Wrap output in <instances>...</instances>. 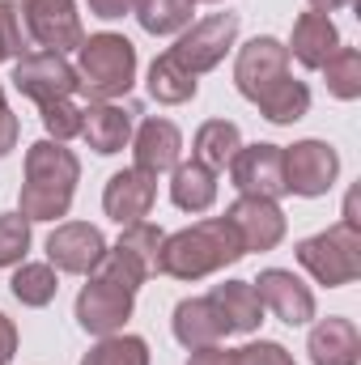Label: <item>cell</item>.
I'll use <instances>...</instances> for the list:
<instances>
[{
    "label": "cell",
    "mask_w": 361,
    "mask_h": 365,
    "mask_svg": "<svg viewBox=\"0 0 361 365\" xmlns=\"http://www.w3.org/2000/svg\"><path fill=\"white\" fill-rule=\"evenodd\" d=\"M77 179H81V162L73 149H64L60 140H34L26 149V182L17 195V212L26 221L68 217Z\"/></svg>",
    "instance_id": "cell-1"
},
{
    "label": "cell",
    "mask_w": 361,
    "mask_h": 365,
    "mask_svg": "<svg viewBox=\"0 0 361 365\" xmlns=\"http://www.w3.org/2000/svg\"><path fill=\"white\" fill-rule=\"evenodd\" d=\"M243 255L247 251H243L238 230L225 217H204V221L179 230V234H166L158 272L175 276V280H204V276L238 264Z\"/></svg>",
    "instance_id": "cell-2"
},
{
    "label": "cell",
    "mask_w": 361,
    "mask_h": 365,
    "mask_svg": "<svg viewBox=\"0 0 361 365\" xmlns=\"http://www.w3.org/2000/svg\"><path fill=\"white\" fill-rule=\"evenodd\" d=\"M136 86V47L123 34H90L77 47V90L90 102H115Z\"/></svg>",
    "instance_id": "cell-3"
},
{
    "label": "cell",
    "mask_w": 361,
    "mask_h": 365,
    "mask_svg": "<svg viewBox=\"0 0 361 365\" xmlns=\"http://www.w3.org/2000/svg\"><path fill=\"white\" fill-rule=\"evenodd\" d=\"M162 242H166L162 225H153V221H132V225H123L119 242L106 247V255H102V264L93 268V276H102V280H111V284L136 293L149 276L158 272Z\"/></svg>",
    "instance_id": "cell-4"
},
{
    "label": "cell",
    "mask_w": 361,
    "mask_h": 365,
    "mask_svg": "<svg viewBox=\"0 0 361 365\" xmlns=\"http://www.w3.org/2000/svg\"><path fill=\"white\" fill-rule=\"evenodd\" d=\"M298 264L327 289L353 284L361 276V225H332L323 234H310L298 242Z\"/></svg>",
    "instance_id": "cell-5"
},
{
    "label": "cell",
    "mask_w": 361,
    "mask_h": 365,
    "mask_svg": "<svg viewBox=\"0 0 361 365\" xmlns=\"http://www.w3.org/2000/svg\"><path fill=\"white\" fill-rule=\"evenodd\" d=\"M234 38H238V13H208V17H200V21H191L183 30L179 43L171 47V56L179 60L187 73L200 77V73H213L225 60Z\"/></svg>",
    "instance_id": "cell-6"
},
{
    "label": "cell",
    "mask_w": 361,
    "mask_h": 365,
    "mask_svg": "<svg viewBox=\"0 0 361 365\" xmlns=\"http://www.w3.org/2000/svg\"><path fill=\"white\" fill-rule=\"evenodd\" d=\"M280 81H289V51L280 38L255 34L234 60V86L247 102H264Z\"/></svg>",
    "instance_id": "cell-7"
},
{
    "label": "cell",
    "mask_w": 361,
    "mask_h": 365,
    "mask_svg": "<svg viewBox=\"0 0 361 365\" xmlns=\"http://www.w3.org/2000/svg\"><path fill=\"white\" fill-rule=\"evenodd\" d=\"M285 158V191L293 195H327L340 179V153L327 140H298L289 149H280Z\"/></svg>",
    "instance_id": "cell-8"
},
{
    "label": "cell",
    "mask_w": 361,
    "mask_h": 365,
    "mask_svg": "<svg viewBox=\"0 0 361 365\" xmlns=\"http://www.w3.org/2000/svg\"><path fill=\"white\" fill-rule=\"evenodd\" d=\"M21 21L30 43H39L43 51H77L86 43V26L73 0H21Z\"/></svg>",
    "instance_id": "cell-9"
},
{
    "label": "cell",
    "mask_w": 361,
    "mask_h": 365,
    "mask_svg": "<svg viewBox=\"0 0 361 365\" xmlns=\"http://www.w3.org/2000/svg\"><path fill=\"white\" fill-rule=\"evenodd\" d=\"M13 90L39 106H47V102L77 93V68L60 51H26L13 64Z\"/></svg>",
    "instance_id": "cell-10"
},
{
    "label": "cell",
    "mask_w": 361,
    "mask_h": 365,
    "mask_svg": "<svg viewBox=\"0 0 361 365\" xmlns=\"http://www.w3.org/2000/svg\"><path fill=\"white\" fill-rule=\"evenodd\" d=\"M132 302H136V293H128V289L90 272V284L77 293V323H81V331H90L98 340L115 336L132 319Z\"/></svg>",
    "instance_id": "cell-11"
},
{
    "label": "cell",
    "mask_w": 361,
    "mask_h": 365,
    "mask_svg": "<svg viewBox=\"0 0 361 365\" xmlns=\"http://www.w3.org/2000/svg\"><path fill=\"white\" fill-rule=\"evenodd\" d=\"M102 255H106V238H102V230L90 225V221H64L47 238V264L56 272L90 276L102 264Z\"/></svg>",
    "instance_id": "cell-12"
},
{
    "label": "cell",
    "mask_w": 361,
    "mask_h": 365,
    "mask_svg": "<svg viewBox=\"0 0 361 365\" xmlns=\"http://www.w3.org/2000/svg\"><path fill=\"white\" fill-rule=\"evenodd\" d=\"M225 221L238 230L243 238V251H272L285 242V212L276 200H264V195H238L230 208H225Z\"/></svg>",
    "instance_id": "cell-13"
},
{
    "label": "cell",
    "mask_w": 361,
    "mask_h": 365,
    "mask_svg": "<svg viewBox=\"0 0 361 365\" xmlns=\"http://www.w3.org/2000/svg\"><path fill=\"white\" fill-rule=\"evenodd\" d=\"M230 179L238 187V195H264V200H280L285 195V158L280 145H243L230 162Z\"/></svg>",
    "instance_id": "cell-14"
},
{
    "label": "cell",
    "mask_w": 361,
    "mask_h": 365,
    "mask_svg": "<svg viewBox=\"0 0 361 365\" xmlns=\"http://www.w3.org/2000/svg\"><path fill=\"white\" fill-rule=\"evenodd\" d=\"M251 284H255L260 306L272 310L280 323L302 327V323H310V319H315V293H310V284H302L289 268H264Z\"/></svg>",
    "instance_id": "cell-15"
},
{
    "label": "cell",
    "mask_w": 361,
    "mask_h": 365,
    "mask_svg": "<svg viewBox=\"0 0 361 365\" xmlns=\"http://www.w3.org/2000/svg\"><path fill=\"white\" fill-rule=\"evenodd\" d=\"M153 200H158V179L145 175V170H115L106 179V191H102V208L111 221L119 225H132V221H145L153 212Z\"/></svg>",
    "instance_id": "cell-16"
},
{
    "label": "cell",
    "mask_w": 361,
    "mask_h": 365,
    "mask_svg": "<svg viewBox=\"0 0 361 365\" xmlns=\"http://www.w3.org/2000/svg\"><path fill=\"white\" fill-rule=\"evenodd\" d=\"M171 327H175V340L187 353L213 349V344H221L230 336V323L221 319V310L213 306V297H183L179 306H175Z\"/></svg>",
    "instance_id": "cell-17"
},
{
    "label": "cell",
    "mask_w": 361,
    "mask_h": 365,
    "mask_svg": "<svg viewBox=\"0 0 361 365\" xmlns=\"http://www.w3.org/2000/svg\"><path fill=\"white\" fill-rule=\"evenodd\" d=\"M132 119H136V106H119V102H90L81 110V136L93 153L111 158L119 153L128 140H132Z\"/></svg>",
    "instance_id": "cell-18"
},
{
    "label": "cell",
    "mask_w": 361,
    "mask_h": 365,
    "mask_svg": "<svg viewBox=\"0 0 361 365\" xmlns=\"http://www.w3.org/2000/svg\"><path fill=\"white\" fill-rule=\"evenodd\" d=\"M179 153H183V132L171 123V119H145L136 140H132V158H136V170L145 175H166L179 166Z\"/></svg>",
    "instance_id": "cell-19"
},
{
    "label": "cell",
    "mask_w": 361,
    "mask_h": 365,
    "mask_svg": "<svg viewBox=\"0 0 361 365\" xmlns=\"http://www.w3.org/2000/svg\"><path fill=\"white\" fill-rule=\"evenodd\" d=\"M310 365H357L361 361V331L353 319H319L306 336Z\"/></svg>",
    "instance_id": "cell-20"
},
{
    "label": "cell",
    "mask_w": 361,
    "mask_h": 365,
    "mask_svg": "<svg viewBox=\"0 0 361 365\" xmlns=\"http://www.w3.org/2000/svg\"><path fill=\"white\" fill-rule=\"evenodd\" d=\"M340 47V30H336V21L327 17V13H302L298 21H293V38H289V56L298 60V64H306V68H323V60L332 56Z\"/></svg>",
    "instance_id": "cell-21"
},
{
    "label": "cell",
    "mask_w": 361,
    "mask_h": 365,
    "mask_svg": "<svg viewBox=\"0 0 361 365\" xmlns=\"http://www.w3.org/2000/svg\"><path fill=\"white\" fill-rule=\"evenodd\" d=\"M208 297H213V306L221 310V319L230 323V331H243V336L260 331V323H264V306H260L251 280H225V284H213Z\"/></svg>",
    "instance_id": "cell-22"
},
{
    "label": "cell",
    "mask_w": 361,
    "mask_h": 365,
    "mask_svg": "<svg viewBox=\"0 0 361 365\" xmlns=\"http://www.w3.org/2000/svg\"><path fill=\"white\" fill-rule=\"evenodd\" d=\"M243 149V132L238 123L230 119H208L195 128V140H191V162L208 166V170H225L234 162V153Z\"/></svg>",
    "instance_id": "cell-23"
},
{
    "label": "cell",
    "mask_w": 361,
    "mask_h": 365,
    "mask_svg": "<svg viewBox=\"0 0 361 365\" xmlns=\"http://www.w3.org/2000/svg\"><path fill=\"white\" fill-rule=\"evenodd\" d=\"M171 200L183 212H208L217 204V170L200 162H179L171 170Z\"/></svg>",
    "instance_id": "cell-24"
},
{
    "label": "cell",
    "mask_w": 361,
    "mask_h": 365,
    "mask_svg": "<svg viewBox=\"0 0 361 365\" xmlns=\"http://www.w3.org/2000/svg\"><path fill=\"white\" fill-rule=\"evenodd\" d=\"M187 365H293L289 357V349L285 344H276V340H251V344H243V349H221V344H213V349H195Z\"/></svg>",
    "instance_id": "cell-25"
},
{
    "label": "cell",
    "mask_w": 361,
    "mask_h": 365,
    "mask_svg": "<svg viewBox=\"0 0 361 365\" xmlns=\"http://www.w3.org/2000/svg\"><path fill=\"white\" fill-rule=\"evenodd\" d=\"M149 98L153 102H162V106H179V102H191L195 90H200V81H195V73H187L179 60L171 56V51H162L153 64H149Z\"/></svg>",
    "instance_id": "cell-26"
},
{
    "label": "cell",
    "mask_w": 361,
    "mask_h": 365,
    "mask_svg": "<svg viewBox=\"0 0 361 365\" xmlns=\"http://www.w3.org/2000/svg\"><path fill=\"white\" fill-rule=\"evenodd\" d=\"M195 4L200 0H132V13H136V21H141L145 34L166 38V34H183L191 26Z\"/></svg>",
    "instance_id": "cell-27"
},
{
    "label": "cell",
    "mask_w": 361,
    "mask_h": 365,
    "mask_svg": "<svg viewBox=\"0 0 361 365\" xmlns=\"http://www.w3.org/2000/svg\"><path fill=\"white\" fill-rule=\"evenodd\" d=\"M9 289H13V297L21 302V306H30V310H43V306H51L56 302V293H60V276L51 264H17L13 276H9Z\"/></svg>",
    "instance_id": "cell-28"
},
{
    "label": "cell",
    "mask_w": 361,
    "mask_h": 365,
    "mask_svg": "<svg viewBox=\"0 0 361 365\" xmlns=\"http://www.w3.org/2000/svg\"><path fill=\"white\" fill-rule=\"evenodd\" d=\"M323 81H327V93L340 98V102H353L361 98V51L357 47H336L327 60H323Z\"/></svg>",
    "instance_id": "cell-29"
},
{
    "label": "cell",
    "mask_w": 361,
    "mask_h": 365,
    "mask_svg": "<svg viewBox=\"0 0 361 365\" xmlns=\"http://www.w3.org/2000/svg\"><path fill=\"white\" fill-rule=\"evenodd\" d=\"M260 106V115L268 119V123H298L306 110H310V90H306V81H298V77H289V81H280L276 90L264 98V102H255Z\"/></svg>",
    "instance_id": "cell-30"
},
{
    "label": "cell",
    "mask_w": 361,
    "mask_h": 365,
    "mask_svg": "<svg viewBox=\"0 0 361 365\" xmlns=\"http://www.w3.org/2000/svg\"><path fill=\"white\" fill-rule=\"evenodd\" d=\"M81 365H149V344L141 336L115 331V336H102L90 353L81 357Z\"/></svg>",
    "instance_id": "cell-31"
},
{
    "label": "cell",
    "mask_w": 361,
    "mask_h": 365,
    "mask_svg": "<svg viewBox=\"0 0 361 365\" xmlns=\"http://www.w3.org/2000/svg\"><path fill=\"white\" fill-rule=\"evenodd\" d=\"M30 251V221L21 212H0V268H17Z\"/></svg>",
    "instance_id": "cell-32"
},
{
    "label": "cell",
    "mask_w": 361,
    "mask_h": 365,
    "mask_svg": "<svg viewBox=\"0 0 361 365\" xmlns=\"http://www.w3.org/2000/svg\"><path fill=\"white\" fill-rule=\"evenodd\" d=\"M43 115V128H47V140H73V136H81V106L73 102V98H60V102H47V106H39Z\"/></svg>",
    "instance_id": "cell-33"
},
{
    "label": "cell",
    "mask_w": 361,
    "mask_h": 365,
    "mask_svg": "<svg viewBox=\"0 0 361 365\" xmlns=\"http://www.w3.org/2000/svg\"><path fill=\"white\" fill-rule=\"evenodd\" d=\"M0 43L9 51V60L26 56L30 51V34H26V21H21V4L17 0H0Z\"/></svg>",
    "instance_id": "cell-34"
},
{
    "label": "cell",
    "mask_w": 361,
    "mask_h": 365,
    "mask_svg": "<svg viewBox=\"0 0 361 365\" xmlns=\"http://www.w3.org/2000/svg\"><path fill=\"white\" fill-rule=\"evenodd\" d=\"M17 136H21V123H17V115L9 110L4 90H0V158H9V153L17 149Z\"/></svg>",
    "instance_id": "cell-35"
},
{
    "label": "cell",
    "mask_w": 361,
    "mask_h": 365,
    "mask_svg": "<svg viewBox=\"0 0 361 365\" xmlns=\"http://www.w3.org/2000/svg\"><path fill=\"white\" fill-rule=\"evenodd\" d=\"M17 357V327H13V319L0 310V365H9Z\"/></svg>",
    "instance_id": "cell-36"
},
{
    "label": "cell",
    "mask_w": 361,
    "mask_h": 365,
    "mask_svg": "<svg viewBox=\"0 0 361 365\" xmlns=\"http://www.w3.org/2000/svg\"><path fill=\"white\" fill-rule=\"evenodd\" d=\"M86 4H90L93 17H102V21H115V17L132 13V0H86Z\"/></svg>",
    "instance_id": "cell-37"
},
{
    "label": "cell",
    "mask_w": 361,
    "mask_h": 365,
    "mask_svg": "<svg viewBox=\"0 0 361 365\" xmlns=\"http://www.w3.org/2000/svg\"><path fill=\"white\" fill-rule=\"evenodd\" d=\"M345 4H353V0H310L315 13H336V9H345Z\"/></svg>",
    "instance_id": "cell-38"
},
{
    "label": "cell",
    "mask_w": 361,
    "mask_h": 365,
    "mask_svg": "<svg viewBox=\"0 0 361 365\" xmlns=\"http://www.w3.org/2000/svg\"><path fill=\"white\" fill-rule=\"evenodd\" d=\"M0 60H9V51H4V43H0Z\"/></svg>",
    "instance_id": "cell-39"
},
{
    "label": "cell",
    "mask_w": 361,
    "mask_h": 365,
    "mask_svg": "<svg viewBox=\"0 0 361 365\" xmlns=\"http://www.w3.org/2000/svg\"><path fill=\"white\" fill-rule=\"evenodd\" d=\"M213 4H221V0H213Z\"/></svg>",
    "instance_id": "cell-40"
}]
</instances>
